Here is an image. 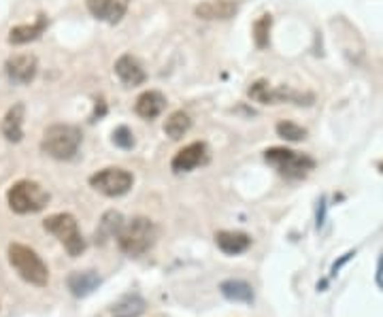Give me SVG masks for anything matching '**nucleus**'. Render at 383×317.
<instances>
[{"mask_svg":"<svg viewBox=\"0 0 383 317\" xmlns=\"http://www.w3.org/2000/svg\"><path fill=\"white\" fill-rule=\"evenodd\" d=\"M9 264L17 270V275L28 281V284L37 286V288H45L49 284V268L47 264L41 260V256L30 250L28 245L22 243H11L9 245Z\"/></svg>","mask_w":383,"mask_h":317,"instance_id":"nucleus-1","label":"nucleus"},{"mask_svg":"<svg viewBox=\"0 0 383 317\" xmlns=\"http://www.w3.org/2000/svg\"><path fill=\"white\" fill-rule=\"evenodd\" d=\"M218 247L228 254V256H238L252 247V236L245 232H232V230H222L215 234Z\"/></svg>","mask_w":383,"mask_h":317,"instance_id":"nucleus-17","label":"nucleus"},{"mask_svg":"<svg viewBox=\"0 0 383 317\" xmlns=\"http://www.w3.org/2000/svg\"><path fill=\"white\" fill-rule=\"evenodd\" d=\"M132 184H134L132 172H128L126 168H120V166L102 168V170L94 172L90 177V186L96 192L109 196V198H117V196L128 194Z\"/></svg>","mask_w":383,"mask_h":317,"instance_id":"nucleus-7","label":"nucleus"},{"mask_svg":"<svg viewBox=\"0 0 383 317\" xmlns=\"http://www.w3.org/2000/svg\"><path fill=\"white\" fill-rule=\"evenodd\" d=\"M206 162H209V149L204 143L196 140V143H190L175 154V158L170 160V168L175 172H190Z\"/></svg>","mask_w":383,"mask_h":317,"instance_id":"nucleus-9","label":"nucleus"},{"mask_svg":"<svg viewBox=\"0 0 383 317\" xmlns=\"http://www.w3.org/2000/svg\"><path fill=\"white\" fill-rule=\"evenodd\" d=\"M85 5L96 19L107 24H117L124 19L130 7V0H85Z\"/></svg>","mask_w":383,"mask_h":317,"instance_id":"nucleus-11","label":"nucleus"},{"mask_svg":"<svg viewBox=\"0 0 383 317\" xmlns=\"http://www.w3.org/2000/svg\"><path fill=\"white\" fill-rule=\"evenodd\" d=\"M7 202H9L11 211H15V213H19V216L39 213V211L45 209L49 202V192L43 186H39L37 181L22 179L9 188Z\"/></svg>","mask_w":383,"mask_h":317,"instance_id":"nucleus-5","label":"nucleus"},{"mask_svg":"<svg viewBox=\"0 0 383 317\" xmlns=\"http://www.w3.org/2000/svg\"><path fill=\"white\" fill-rule=\"evenodd\" d=\"M164 109H166V98L158 90L143 92L141 96L136 98V104H134L136 115L143 117V120H156Z\"/></svg>","mask_w":383,"mask_h":317,"instance_id":"nucleus-14","label":"nucleus"},{"mask_svg":"<svg viewBox=\"0 0 383 317\" xmlns=\"http://www.w3.org/2000/svg\"><path fill=\"white\" fill-rule=\"evenodd\" d=\"M113 143L122 149H132L134 147V136H132L130 128H126V126L115 128L113 130Z\"/></svg>","mask_w":383,"mask_h":317,"instance_id":"nucleus-25","label":"nucleus"},{"mask_svg":"<svg viewBox=\"0 0 383 317\" xmlns=\"http://www.w3.org/2000/svg\"><path fill=\"white\" fill-rule=\"evenodd\" d=\"M158 230L156 224L147 218H134L128 224H124V228L117 234V245L120 250L126 256H143L145 252H149L156 243Z\"/></svg>","mask_w":383,"mask_h":317,"instance_id":"nucleus-3","label":"nucleus"},{"mask_svg":"<svg viewBox=\"0 0 383 317\" xmlns=\"http://www.w3.org/2000/svg\"><path fill=\"white\" fill-rule=\"evenodd\" d=\"M277 134L286 140H292V143H298V140H304L307 138V130L294 122H279L277 124Z\"/></svg>","mask_w":383,"mask_h":317,"instance_id":"nucleus-23","label":"nucleus"},{"mask_svg":"<svg viewBox=\"0 0 383 317\" xmlns=\"http://www.w3.org/2000/svg\"><path fill=\"white\" fill-rule=\"evenodd\" d=\"M224 298H228L230 302H245L252 304L254 302V288L247 284V281H241V279H228L220 286Z\"/></svg>","mask_w":383,"mask_h":317,"instance_id":"nucleus-18","label":"nucleus"},{"mask_svg":"<svg viewBox=\"0 0 383 317\" xmlns=\"http://www.w3.org/2000/svg\"><path fill=\"white\" fill-rule=\"evenodd\" d=\"M236 11H238V5L234 3V0H204V3L196 5V9H194L196 17L209 19V22L230 19L236 15Z\"/></svg>","mask_w":383,"mask_h":317,"instance_id":"nucleus-12","label":"nucleus"},{"mask_svg":"<svg viewBox=\"0 0 383 317\" xmlns=\"http://www.w3.org/2000/svg\"><path fill=\"white\" fill-rule=\"evenodd\" d=\"M270 28H272V15L270 13H264L260 15L256 22H254V43L258 49H266L268 43H270Z\"/></svg>","mask_w":383,"mask_h":317,"instance_id":"nucleus-22","label":"nucleus"},{"mask_svg":"<svg viewBox=\"0 0 383 317\" xmlns=\"http://www.w3.org/2000/svg\"><path fill=\"white\" fill-rule=\"evenodd\" d=\"M81 145V130L71 124H54L43 132L41 149L56 160H73Z\"/></svg>","mask_w":383,"mask_h":317,"instance_id":"nucleus-2","label":"nucleus"},{"mask_svg":"<svg viewBox=\"0 0 383 317\" xmlns=\"http://www.w3.org/2000/svg\"><path fill=\"white\" fill-rule=\"evenodd\" d=\"M115 75L126 88H136L147 81V73L143 64L138 62L132 54H124L115 62Z\"/></svg>","mask_w":383,"mask_h":317,"instance_id":"nucleus-10","label":"nucleus"},{"mask_svg":"<svg viewBox=\"0 0 383 317\" xmlns=\"http://www.w3.org/2000/svg\"><path fill=\"white\" fill-rule=\"evenodd\" d=\"M47 24H49L47 17L45 15H39L34 24H19V26L11 28L7 39H9L11 45H26L30 41H37L41 34L47 30Z\"/></svg>","mask_w":383,"mask_h":317,"instance_id":"nucleus-16","label":"nucleus"},{"mask_svg":"<svg viewBox=\"0 0 383 317\" xmlns=\"http://www.w3.org/2000/svg\"><path fill=\"white\" fill-rule=\"evenodd\" d=\"M379 168H381V170H383V162H381V166H379Z\"/></svg>","mask_w":383,"mask_h":317,"instance_id":"nucleus-30","label":"nucleus"},{"mask_svg":"<svg viewBox=\"0 0 383 317\" xmlns=\"http://www.w3.org/2000/svg\"><path fill=\"white\" fill-rule=\"evenodd\" d=\"M24 117H26V107L24 102H17L7 111L3 124H0V132L9 140V143H19L24 138Z\"/></svg>","mask_w":383,"mask_h":317,"instance_id":"nucleus-13","label":"nucleus"},{"mask_svg":"<svg viewBox=\"0 0 383 317\" xmlns=\"http://www.w3.org/2000/svg\"><path fill=\"white\" fill-rule=\"evenodd\" d=\"M43 228L47 232H51L64 245V250L68 252V256L77 258V256H81L85 252V238L79 232V224H77L75 216H71V213L49 216L43 222Z\"/></svg>","mask_w":383,"mask_h":317,"instance_id":"nucleus-6","label":"nucleus"},{"mask_svg":"<svg viewBox=\"0 0 383 317\" xmlns=\"http://www.w3.org/2000/svg\"><path fill=\"white\" fill-rule=\"evenodd\" d=\"M264 160L286 179H304L316 168V160L307 154H298L286 147H270L264 152Z\"/></svg>","mask_w":383,"mask_h":317,"instance_id":"nucleus-4","label":"nucleus"},{"mask_svg":"<svg viewBox=\"0 0 383 317\" xmlns=\"http://www.w3.org/2000/svg\"><path fill=\"white\" fill-rule=\"evenodd\" d=\"M247 94H250V98H252V100H256V102H260V104H272V100H270L272 88H270L264 79H260V81L252 83V86H250V90H247Z\"/></svg>","mask_w":383,"mask_h":317,"instance_id":"nucleus-24","label":"nucleus"},{"mask_svg":"<svg viewBox=\"0 0 383 317\" xmlns=\"http://www.w3.org/2000/svg\"><path fill=\"white\" fill-rule=\"evenodd\" d=\"M5 73L13 86H30L37 79L39 73V60L32 54H19L5 62Z\"/></svg>","mask_w":383,"mask_h":317,"instance_id":"nucleus-8","label":"nucleus"},{"mask_svg":"<svg viewBox=\"0 0 383 317\" xmlns=\"http://www.w3.org/2000/svg\"><path fill=\"white\" fill-rule=\"evenodd\" d=\"M147 311V302L138 294H128L122 300H117L111 309L113 317H141Z\"/></svg>","mask_w":383,"mask_h":317,"instance_id":"nucleus-19","label":"nucleus"},{"mask_svg":"<svg viewBox=\"0 0 383 317\" xmlns=\"http://www.w3.org/2000/svg\"><path fill=\"white\" fill-rule=\"evenodd\" d=\"M324 220H326V198H322L318 206V228L324 226Z\"/></svg>","mask_w":383,"mask_h":317,"instance_id":"nucleus-28","label":"nucleus"},{"mask_svg":"<svg viewBox=\"0 0 383 317\" xmlns=\"http://www.w3.org/2000/svg\"><path fill=\"white\" fill-rule=\"evenodd\" d=\"M104 113H107V104H104V100H96V109H94V115H92V122L100 120Z\"/></svg>","mask_w":383,"mask_h":317,"instance_id":"nucleus-27","label":"nucleus"},{"mask_svg":"<svg viewBox=\"0 0 383 317\" xmlns=\"http://www.w3.org/2000/svg\"><path fill=\"white\" fill-rule=\"evenodd\" d=\"M124 228V218L120 211H107L102 216L98 230H96V243H104L107 238H113L120 234V230Z\"/></svg>","mask_w":383,"mask_h":317,"instance_id":"nucleus-20","label":"nucleus"},{"mask_svg":"<svg viewBox=\"0 0 383 317\" xmlns=\"http://www.w3.org/2000/svg\"><path fill=\"white\" fill-rule=\"evenodd\" d=\"M354 256H356V252H347V254H345V256H343L339 262H334V264H332V270H330V273H332V277H334V275H336V273H339V270H341V268H343L347 262H350Z\"/></svg>","mask_w":383,"mask_h":317,"instance_id":"nucleus-26","label":"nucleus"},{"mask_svg":"<svg viewBox=\"0 0 383 317\" xmlns=\"http://www.w3.org/2000/svg\"><path fill=\"white\" fill-rule=\"evenodd\" d=\"M192 128V120L186 111H175L170 113L168 120L164 122V132L166 136H170L172 140H179L184 134H188V130Z\"/></svg>","mask_w":383,"mask_h":317,"instance_id":"nucleus-21","label":"nucleus"},{"mask_svg":"<svg viewBox=\"0 0 383 317\" xmlns=\"http://www.w3.org/2000/svg\"><path fill=\"white\" fill-rule=\"evenodd\" d=\"M377 286L383 290V254L379 256V262H377Z\"/></svg>","mask_w":383,"mask_h":317,"instance_id":"nucleus-29","label":"nucleus"},{"mask_svg":"<svg viewBox=\"0 0 383 317\" xmlns=\"http://www.w3.org/2000/svg\"><path fill=\"white\" fill-rule=\"evenodd\" d=\"M66 286H68V290H71L73 296L85 298L100 286V277L94 270H75V273L68 275Z\"/></svg>","mask_w":383,"mask_h":317,"instance_id":"nucleus-15","label":"nucleus"}]
</instances>
